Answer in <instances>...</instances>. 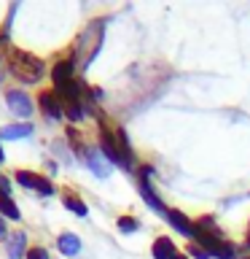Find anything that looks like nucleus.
<instances>
[{"instance_id":"f257e3e1","label":"nucleus","mask_w":250,"mask_h":259,"mask_svg":"<svg viewBox=\"0 0 250 259\" xmlns=\"http://www.w3.org/2000/svg\"><path fill=\"white\" fill-rule=\"evenodd\" d=\"M11 70H14L22 81H38L40 76H43V62L35 60L32 54L11 52Z\"/></svg>"},{"instance_id":"f03ea898","label":"nucleus","mask_w":250,"mask_h":259,"mask_svg":"<svg viewBox=\"0 0 250 259\" xmlns=\"http://www.w3.org/2000/svg\"><path fill=\"white\" fill-rule=\"evenodd\" d=\"M100 40H102V24L94 22L92 27L78 38V65L81 68H86V65L92 62V57L97 54V49H100Z\"/></svg>"},{"instance_id":"7ed1b4c3","label":"nucleus","mask_w":250,"mask_h":259,"mask_svg":"<svg viewBox=\"0 0 250 259\" xmlns=\"http://www.w3.org/2000/svg\"><path fill=\"white\" fill-rule=\"evenodd\" d=\"M197 240L205 246L207 254H213V256H218V259H231V256H234V248L229 246V243H221V240H215V238H207V235H199Z\"/></svg>"},{"instance_id":"20e7f679","label":"nucleus","mask_w":250,"mask_h":259,"mask_svg":"<svg viewBox=\"0 0 250 259\" xmlns=\"http://www.w3.org/2000/svg\"><path fill=\"white\" fill-rule=\"evenodd\" d=\"M167 216H169V224H172L177 232L189 235V238H194V240H197L199 235H202V232H199V227H194V224L189 222V219H185V216L180 213V210H167Z\"/></svg>"},{"instance_id":"39448f33","label":"nucleus","mask_w":250,"mask_h":259,"mask_svg":"<svg viewBox=\"0 0 250 259\" xmlns=\"http://www.w3.org/2000/svg\"><path fill=\"white\" fill-rule=\"evenodd\" d=\"M8 105H11V111L19 113V116H30L32 113V100L24 92H8Z\"/></svg>"},{"instance_id":"423d86ee","label":"nucleus","mask_w":250,"mask_h":259,"mask_svg":"<svg viewBox=\"0 0 250 259\" xmlns=\"http://www.w3.org/2000/svg\"><path fill=\"white\" fill-rule=\"evenodd\" d=\"M148 173H151V167H145V176L140 178V192H143V197H145V202H148V205L156 210V213H161V216H167V210L169 208H164L161 205V202L156 200V194L151 192V186H148Z\"/></svg>"},{"instance_id":"0eeeda50","label":"nucleus","mask_w":250,"mask_h":259,"mask_svg":"<svg viewBox=\"0 0 250 259\" xmlns=\"http://www.w3.org/2000/svg\"><path fill=\"white\" fill-rule=\"evenodd\" d=\"M100 146H102V151H105V157H108L110 162H116V165H121V167H129L127 162H124V157H121V151H118V146L113 143V138L108 135V133H102L100 135Z\"/></svg>"},{"instance_id":"6e6552de","label":"nucleus","mask_w":250,"mask_h":259,"mask_svg":"<svg viewBox=\"0 0 250 259\" xmlns=\"http://www.w3.org/2000/svg\"><path fill=\"white\" fill-rule=\"evenodd\" d=\"M38 103H40V108L46 111V116H51V119H59L62 116L59 103H56V95L54 92H43V95L38 97Z\"/></svg>"},{"instance_id":"1a4fd4ad","label":"nucleus","mask_w":250,"mask_h":259,"mask_svg":"<svg viewBox=\"0 0 250 259\" xmlns=\"http://www.w3.org/2000/svg\"><path fill=\"white\" fill-rule=\"evenodd\" d=\"M84 157H86L89 167H92L97 176H102V178H105V176H110V162H105V159H102V154L89 151V154H84Z\"/></svg>"},{"instance_id":"9d476101","label":"nucleus","mask_w":250,"mask_h":259,"mask_svg":"<svg viewBox=\"0 0 250 259\" xmlns=\"http://www.w3.org/2000/svg\"><path fill=\"white\" fill-rule=\"evenodd\" d=\"M153 256L156 259H175V243L169 238H159L156 243H153Z\"/></svg>"},{"instance_id":"9b49d317","label":"nucleus","mask_w":250,"mask_h":259,"mask_svg":"<svg viewBox=\"0 0 250 259\" xmlns=\"http://www.w3.org/2000/svg\"><path fill=\"white\" fill-rule=\"evenodd\" d=\"M56 243H59V251H62V254H78V248H81V243H78V238H76V235H70V232H65V235H59V240H56Z\"/></svg>"},{"instance_id":"f8f14e48","label":"nucleus","mask_w":250,"mask_h":259,"mask_svg":"<svg viewBox=\"0 0 250 259\" xmlns=\"http://www.w3.org/2000/svg\"><path fill=\"white\" fill-rule=\"evenodd\" d=\"M24 243H27V238H24L22 232H16L11 240H8V256L11 259H22V254H24Z\"/></svg>"},{"instance_id":"ddd939ff","label":"nucleus","mask_w":250,"mask_h":259,"mask_svg":"<svg viewBox=\"0 0 250 259\" xmlns=\"http://www.w3.org/2000/svg\"><path fill=\"white\" fill-rule=\"evenodd\" d=\"M56 95H62L65 100L76 103V100H78V95H81V89H78V84H73V81H65V84L56 87Z\"/></svg>"},{"instance_id":"4468645a","label":"nucleus","mask_w":250,"mask_h":259,"mask_svg":"<svg viewBox=\"0 0 250 259\" xmlns=\"http://www.w3.org/2000/svg\"><path fill=\"white\" fill-rule=\"evenodd\" d=\"M30 133H32V127H30V124H11V127H6L0 135L8 138V141H14V138H27Z\"/></svg>"},{"instance_id":"2eb2a0df","label":"nucleus","mask_w":250,"mask_h":259,"mask_svg":"<svg viewBox=\"0 0 250 259\" xmlns=\"http://www.w3.org/2000/svg\"><path fill=\"white\" fill-rule=\"evenodd\" d=\"M73 70H76V68H73V62H59V65H56V68H54V81H56V87L65 84V81H70Z\"/></svg>"},{"instance_id":"dca6fc26","label":"nucleus","mask_w":250,"mask_h":259,"mask_svg":"<svg viewBox=\"0 0 250 259\" xmlns=\"http://www.w3.org/2000/svg\"><path fill=\"white\" fill-rule=\"evenodd\" d=\"M0 213L8 216V219H14V222H16V219H19V208H16L8 197H0Z\"/></svg>"},{"instance_id":"f3484780","label":"nucleus","mask_w":250,"mask_h":259,"mask_svg":"<svg viewBox=\"0 0 250 259\" xmlns=\"http://www.w3.org/2000/svg\"><path fill=\"white\" fill-rule=\"evenodd\" d=\"M35 178L38 176L27 173V170H19V173H16V181H19L22 186H27V189H35Z\"/></svg>"},{"instance_id":"a211bd4d","label":"nucleus","mask_w":250,"mask_h":259,"mask_svg":"<svg viewBox=\"0 0 250 259\" xmlns=\"http://www.w3.org/2000/svg\"><path fill=\"white\" fill-rule=\"evenodd\" d=\"M65 205H68L73 213H78V216H86V205L81 200H76V197H65Z\"/></svg>"},{"instance_id":"6ab92c4d","label":"nucleus","mask_w":250,"mask_h":259,"mask_svg":"<svg viewBox=\"0 0 250 259\" xmlns=\"http://www.w3.org/2000/svg\"><path fill=\"white\" fill-rule=\"evenodd\" d=\"M137 227H140V224H137L132 216H124V219H118V230H121V232H135Z\"/></svg>"},{"instance_id":"aec40b11","label":"nucleus","mask_w":250,"mask_h":259,"mask_svg":"<svg viewBox=\"0 0 250 259\" xmlns=\"http://www.w3.org/2000/svg\"><path fill=\"white\" fill-rule=\"evenodd\" d=\"M35 189H38L40 194H46V197H48V194H54V186H51V184H48V181H46V178H40V176L35 178Z\"/></svg>"},{"instance_id":"412c9836","label":"nucleus","mask_w":250,"mask_h":259,"mask_svg":"<svg viewBox=\"0 0 250 259\" xmlns=\"http://www.w3.org/2000/svg\"><path fill=\"white\" fill-rule=\"evenodd\" d=\"M27 259H48V254H46V248H30L27 251Z\"/></svg>"},{"instance_id":"4be33fe9","label":"nucleus","mask_w":250,"mask_h":259,"mask_svg":"<svg viewBox=\"0 0 250 259\" xmlns=\"http://www.w3.org/2000/svg\"><path fill=\"white\" fill-rule=\"evenodd\" d=\"M189 254H191L194 259H207V256H210L207 251H205V248H199V246H189Z\"/></svg>"},{"instance_id":"5701e85b","label":"nucleus","mask_w":250,"mask_h":259,"mask_svg":"<svg viewBox=\"0 0 250 259\" xmlns=\"http://www.w3.org/2000/svg\"><path fill=\"white\" fill-rule=\"evenodd\" d=\"M68 116H70L73 121L81 119V105H78V103H70V105H68Z\"/></svg>"},{"instance_id":"b1692460","label":"nucleus","mask_w":250,"mask_h":259,"mask_svg":"<svg viewBox=\"0 0 250 259\" xmlns=\"http://www.w3.org/2000/svg\"><path fill=\"white\" fill-rule=\"evenodd\" d=\"M8 189H11V181L6 176H0V197H8Z\"/></svg>"},{"instance_id":"393cba45","label":"nucleus","mask_w":250,"mask_h":259,"mask_svg":"<svg viewBox=\"0 0 250 259\" xmlns=\"http://www.w3.org/2000/svg\"><path fill=\"white\" fill-rule=\"evenodd\" d=\"M0 238H6V224H3V219H0Z\"/></svg>"},{"instance_id":"a878e982","label":"nucleus","mask_w":250,"mask_h":259,"mask_svg":"<svg viewBox=\"0 0 250 259\" xmlns=\"http://www.w3.org/2000/svg\"><path fill=\"white\" fill-rule=\"evenodd\" d=\"M6 159V154H3V149H0V162H3Z\"/></svg>"},{"instance_id":"bb28decb","label":"nucleus","mask_w":250,"mask_h":259,"mask_svg":"<svg viewBox=\"0 0 250 259\" xmlns=\"http://www.w3.org/2000/svg\"><path fill=\"white\" fill-rule=\"evenodd\" d=\"M175 259H185V256H175Z\"/></svg>"},{"instance_id":"cd10ccee","label":"nucleus","mask_w":250,"mask_h":259,"mask_svg":"<svg viewBox=\"0 0 250 259\" xmlns=\"http://www.w3.org/2000/svg\"><path fill=\"white\" fill-rule=\"evenodd\" d=\"M247 238H250V232H247Z\"/></svg>"}]
</instances>
